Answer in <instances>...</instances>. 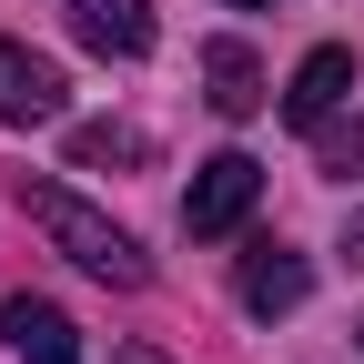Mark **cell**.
Listing matches in <instances>:
<instances>
[{"mask_svg":"<svg viewBox=\"0 0 364 364\" xmlns=\"http://www.w3.org/2000/svg\"><path fill=\"white\" fill-rule=\"evenodd\" d=\"M21 213H31L41 233H51V243L81 263V273H102V284H122V294L152 273V263H142V243H132L112 213H91L81 193H61V182H31V172H21Z\"/></svg>","mask_w":364,"mask_h":364,"instance_id":"1","label":"cell"},{"mask_svg":"<svg viewBox=\"0 0 364 364\" xmlns=\"http://www.w3.org/2000/svg\"><path fill=\"white\" fill-rule=\"evenodd\" d=\"M324 172H344V182L364 172V122H344V132H324Z\"/></svg>","mask_w":364,"mask_h":364,"instance_id":"10","label":"cell"},{"mask_svg":"<svg viewBox=\"0 0 364 364\" xmlns=\"http://www.w3.org/2000/svg\"><path fill=\"white\" fill-rule=\"evenodd\" d=\"M344 253H354V263H364V223H354V233H344Z\"/></svg>","mask_w":364,"mask_h":364,"instance_id":"12","label":"cell"},{"mask_svg":"<svg viewBox=\"0 0 364 364\" xmlns=\"http://www.w3.org/2000/svg\"><path fill=\"white\" fill-rule=\"evenodd\" d=\"M344 91H354V51H344V41H324V51H304V71H294V91H284V122L324 132Z\"/></svg>","mask_w":364,"mask_h":364,"instance_id":"6","label":"cell"},{"mask_svg":"<svg viewBox=\"0 0 364 364\" xmlns=\"http://www.w3.org/2000/svg\"><path fill=\"white\" fill-rule=\"evenodd\" d=\"M233 11H263V0H233Z\"/></svg>","mask_w":364,"mask_h":364,"instance_id":"13","label":"cell"},{"mask_svg":"<svg viewBox=\"0 0 364 364\" xmlns=\"http://www.w3.org/2000/svg\"><path fill=\"white\" fill-rule=\"evenodd\" d=\"M253 203H263V162L253 152H213L193 172V193H182V233H193V243H223Z\"/></svg>","mask_w":364,"mask_h":364,"instance_id":"2","label":"cell"},{"mask_svg":"<svg viewBox=\"0 0 364 364\" xmlns=\"http://www.w3.org/2000/svg\"><path fill=\"white\" fill-rule=\"evenodd\" d=\"M203 91H213V112L223 122H253L273 91H263V61L243 51V41H203Z\"/></svg>","mask_w":364,"mask_h":364,"instance_id":"7","label":"cell"},{"mask_svg":"<svg viewBox=\"0 0 364 364\" xmlns=\"http://www.w3.org/2000/svg\"><path fill=\"white\" fill-rule=\"evenodd\" d=\"M71 41L102 61H142L152 51V0H71Z\"/></svg>","mask_w":364,"mask_h":364,"instance_id":"5","label":"cell"},{"mask_svg":"<svg viewBox=\"0 0 364 364\" xmlns=\"http://www.w3.org/2000/svg\"><path fill=\"white\" fill-rule=\"evenodd\" d=\"M112 364H162V354H152V344H122V354H112Z\"/></svg>","mask_w":364,"mask_h":364,"instance_id":"11","label":"cell"},{"mask_svg":"<svg viewBox=\"0 0 364 364\" xmlns=\"http://www.w3.org/2000/svg\"><path fill=\"white\" fill-rule=\"evenodd\" d=\"M61 102H71L61 61H41V51H21V41H0V122H61Z\"/></svg>","mask_w":364,"mask_h":364,"instance_id":"3","label":"cell"},{"mask_svg":"<svg viewBox=\"0 0 364 364\" xmlns=\"http://www.w3.org/2000/svg\"><path fill=\"white\" fill-rule=\"evenodd\" d=\"M0 334H11L21 364H81V324H71L61 304H41V294H11V304H0Z\"/></svg>","mask_w":364,"mask_h":364,"instance_id":"4","label":"cell"},{"mask_svg":"<svg viewBox=\"0 0 364 364\" xmlns=\"http://www.w3.org/2000/svg\"><path fill=\"white\" fill-rule=\"evenodd\" d=\"M304 294H314V263L284 253V243H253V263H243V314H263V324H273V314H294Z\"/></svg>","mask_w":364,"mask_h":364,"instance_id":"8","label":"cell"},{"mask_svg":"<svg viewBox=\"0 0 364 364\" xmlns=\"http://www.w3.org/2000/svg\"><path fill=\"white\" fill-rule=\"evenodd\" d=\"M132 162H152V132H132V122H71V172H132Z\"/></svg>","mask_w":364,"mask_h":364,"instance_id":"9","label":"cell"}]
</instances>
